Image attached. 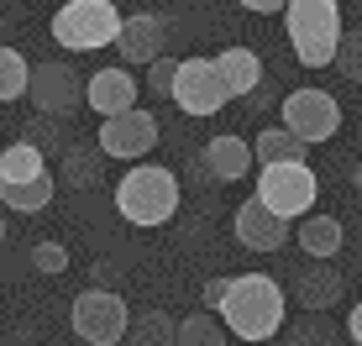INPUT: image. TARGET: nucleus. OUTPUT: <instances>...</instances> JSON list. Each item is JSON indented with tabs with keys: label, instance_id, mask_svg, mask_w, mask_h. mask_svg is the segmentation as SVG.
Segmentation results:
<instances>
[{
	"label": "nucleus",
	"instance_id": "nucleus-23",
	"mask_svg": "<svg viewBox=\"0 0 362 346\" xmlns=\"http://www.w3.org/2000/svg\"><path fill=\"white\" fill-rule=\"evenodd\" d=\"M179 346H226V320L216 310H194L179 320Z\"/></svg>",
	"mask_w": 362,
	"mask_h": 346
},
{
	"label": "nucleus",
	"instance_id": "nucleus-21",
	"mask_svg": "<svg viewBox=\"0 0 362 346\" xmlns=\"http://www.w3.org/2000/svg\"><path fill=\"white\" fill-rule=\"evenodd\" d=\"M257 153V168H273V163H305V142L294 137L289 126H263L252 142Z\"/></svg>",
	"mask_w": 362,
	"mask_h": 346
},
{
	"label": "nucleus",
	"instance_id": "nucleus-34",
	"mask_svg": "<svg viewBox=\"0 0 362 346\" xmlns=\"http://www.w3.org/2000/svg\"><path fill=\"white\" fill-rule=\"evenodd\" d=\"M0 241H6V215H0Z\"/></svg>",
	"mask_w": 362,
	"mask_h": 346
},
{
	"label": "nucleus",
	"instance_id": "nucleus-13",
	"mask_svg": "<svg viewBox=\"0 0 362 346\" xmlns=\"http://www.w3.org/2000/svg\"><path fill=\"white\" fill-rule=\"evenodd\" d=\"M90 110L100 121H116V116H127V110H136L132 68H100V73H90Z\"/></svg>",
	"mask_w": 362,
	"mask_h": 346
},
{
	"label": "nucleus",
	"instance_id": "nucleus-10",
	"mask_svg": "<svg viewBox=\"0 0 362 346\" xmlns=\"http://www.w3.org/2000/svg\"><path fill=\"white\" fill-rule=\"evenodd\" d=\"M158 142H163V126H158L153 110H127V116H116V121H100V153L105 157L136 163V157H147Z\"/></svg>",
	"mask_w": 362,
	"mask_h": 346
},
{
	"label": "nucleus",
	"instance_id": "nucleus-32",
	"mask_svg": "<svg viewBox=\"0 0 362 346\" xmlns=\"http://www.w3.org/2000/svg\"><path fill=\"white\" fill-rule=\"evenodd\" d=\"M346 336H352V346H362V299L352 304V320H346Z\"/></svg>",
	"mask_w": 362,
	"mask_h": 346
},
{
	"label": "nucleus",
	"instance_id": "nucleus-30",
	"mask_svg": "<svg viewBox=\"0 0 362 346\" xmlns=\"http://www.w3.org/2000/svg\"><path fill=\"white\" fill-rule=\"evenodd\" d=\"M242 11H252V16H279V11H289V0H236Z\"/></svg>",
	"mask_w": 362,
	"mask_h": 346
},
{
	"label": "nucleus",
	"instance_id": "nucleus-12",
	"mask_svg": "<svg viewBox=\"0 0 362 346\" xmlns=\"http://www.w3.org/2000/svg\"><path fill=\"white\" fill-rule=\"evenodd\" d=\"M231 231H236V241H242L247 252H284L289 237H294V220L273 215L263 200H247V205H236Z\"/></svg>",
	"mask_w": 362,
	"mask_h": 346
},
{
	"label": "nucleus",
	"instance_id": "nucleus-20",
	"mask_svg": "<svg viewBox=\"0 0 362 346\" xmlns=\"http://www.w3.org/2000/svg\"><path fill=\"white\" fill-rule=\"evenodd\" d=\"M58 194V173H42V179L32 184H0V205L16 210V215H37V210H47Z\"/></svg>",
	"mask_w": 362,
	"mask_h": 346
},
{
	"label": "nucleus",
	"instance_id": "nucleus-22",
	"mask_svg": "<svg viewBox=\"0 0 362 346\" xmlns=\"http://www.w3.org/2000/svg\"><path fill=\"white\" fill-rule=\"evenodd\" d=\"M127 346H179V320L168 310H147L142 320H132Z\"/></svg>",
	"mask_w": 362,
	"mask_h": 346
},
{
	"label": "nucleus",
	"instance_id": "nucleus-16",
	"mask_svg": "<svg viewBox=\"0 0 362 346\" xmlns=\"http://www.w3.org/2000/svg\"><path fill=\"white\" fill-rule=\"evenodd\" d=\"M252 163H257V153H252V142H247V137H210L205 142V173H210V179H221V184L247 179Z\"/></svg>",
	"mask_w": 362,
	"mask_h": 346
},
{
	"label": "nucleus",
	"instance_id": "nucleus-31",
	"mask_svg": "<svg viewBox=\"0 0 362 346\" xmlns=\"http://www.w3.org/2000/svg\"><path fill=\"white\" fill-rule=\"evenodd\" d=\"M27 142H32V147H53L58 137H53V126H47V121H32V131H27Z\"/></svg>",
	"mask_w": 362,
	"mask_h": 346
},
{
	"label": "nucleus",
	"instance_id": "nucleus-6",
	"mask_svg": "<svg viewBox=\"0 0 362 346\" xmlns=\"http://www.w3.org/2000/svg\"><path fill=\"white\" fill-rule=\"evenodd\" d=\"M252 200H263L273 215L284 220H305L310 205L320 200V179L310 163H273V168H257V194Z\"/></svg>",
	"mask_w": 362,
	"mask_h": 346
},
{
	"label": "nucleus",
	"instance_id": "nucleus-3",
	"mask_svg": "<svg viewBox=\"0 0 362 346\" xmlns=\"http://www.w3.org/2000/svg\"><path fill=\"white\" fill-rule=\"evenodd\" d=\"M116 210L132 226H168L179 210V179L163 163H136L116 184Z\"/></svg>",
	"mask_w": 362,
	"mask_h": 346
},
{
	"label": "nucleus",
	"instance_id": "nucleus-28",
	"mask_svg": "<svg viewBox=\"0 0 362 346\" xmlns=\"http://www.w3.org/2000/svg\"><path fill=\"white\" fill-rule=\"evenodd\" d=\"M289 346H336V330L305 315V326H294V330H289Z\"/></svg>",
	"mask_w": 362,
	"mask_h": 346
},
{
	"label": "nucleus",
	"instance_id": "nucleus-4",
	"mask_svg": "<svg viewBox=\"0 0 362 346\" xmlns=\"http://www.w3.org/2000/svg\"><path fill=\"white\" fill-rule=\"evenodd\" d=\"M121 27H127V16H121L110 0H64V6L53 11V21H47L53 42L69 47V53H100V47H116Z\"/></svg>",
	"mask_w": 362,
	"mask_h": 346
},
{
	"label": "nucleus",
	"instance_id": "nucleus-27",
	"mask_svg": "<svg viewBox=\"0 0 362 346\" xmlns=\"http://www.w3.org/2000/svg\"><path fill=\"white\" fill-rule=\"evenodd\" d=\"M173 79H179V58H158V64L147 68V90L163 95V100H173Z\"/></svg>",
	"mask_w": 362,
	"mask_h": 346
},
{
	"label": "nucleus",
	"instance_id": "nucleus-25",
	"mask_svg": "<svg viewBox=\"0 0 362 346\" xmlns=\"http://www.w3.org/2000/svg\"><path fill=\"white\" fill-rule=\"evenodd\" d=\"M336 68H341V79H346V84H362V27H352V32L341 37Z\"/></svg>",
	"mask_w": 362,
	"mask_h": 346
},
{
	"label": "nucleus",
	"instance_id": "nucleus-9",
	"mask_svg": "<svg viewBox=\"0 0 362 346\" xmlns=\"http://www.w3.org/2000/svg\"><path fill=\"white\" fill-rule=\"evenodd\" d=\"M226 84H221V68L216 58H184L179 64V79H173V105L184 116H216L226 105Z\"/></svg>",
	"mask_w": 362,
	"mask_h": 346
},
{
	"label": "nucleus",
	"instance_id": "nucleus-15",
	"mask_svg": "<svg viewBox=\"0 0 362 346\" xmlns=\"http://www.w3.org/2000/svg\"><path fill=\"white\" fill-rule=\"evenodd\" d=\"M341 268L336 263H305L299 268V278H294V299L305 304V315H320V310H331L336 299H341Z\"/></svg>",
	"mask_w": 362,
	"mask_h": 346
},
{
	"label": "nucleus",
	"instance_id": "nucleus-33",
	"mask_svg": "<svg viewBox=\"0 0 362 346\" xmlns=\"http://www.w3.org/2000/svg\"><path fill=\"white\" fill-rule=\"evenodd\" d=\"M352 184H357V194H362V163H357V168H352Z\"/></svg>",
	"mask_w": 362,
	"mask_h": 346
},
{
	"label": "nucleus",
	"instance_id": "nucleus-8",
	"mask_svg": "<svg viewBox=\"0 0 362 346\" xmlns=\"http://www.w3.org/2000/svg\"><path fill=\"white\" fill-rule=\"evenodd\" d=\"M27 100L42 110V116H74L79 105H90V73L58 64V58H47V64H32V90Z\"/></svg>",
	"mask_w": 362,
	"mask_h": 346
},
{
	"label": "nucleus",
	"instance_id": "nucleus-18",
	"mask_svg": "<svg viewBox=\"0 0 362 346\" xmlns=\"http://www.w3.org/2000/svg\"><path fill=\"white\" fill-rule=\"evenodd\" d=\"M294 241L310 252V263H331V257L346 246V231H341L336 215H305L299 231H294Z\"/></svg>",
	"mask_w": 362,
	"mask_h": 346
},
{
	"label": "nucleus",
	"instance_id": "nucleus-26",
	"mask_svg": "<svg viewBox=\"0 0 362 346\" xmlns=\"http://www.w3.org/2000/svg\"><path fill=\"white\" fill-rule=\"evenodd\" d=\"M32 268H37V273H64V268H69V246L58 241V237L37 241L32 246Z\"/></svg>",
	"mask_w": 362,
	"mask_h": 346
},
{
	"label": "nucleus",
	"instance_id": "nucleus-11",
	"mask_svg": "<svg viewBox=\"0 0 362 346\" xmlns=\"http://www.w3.org/2000/svg\"><path fill=\"white\" fill-rule=\"evenodd\" d=\"M163 42H168V21L158 11H132L121 37H116V53H121L127 68H153L158 58H168Z\"/></svg>",
	"mask_w": 362,
	"mask_h": 346
},
{
	"label": "nucleus",
	"instance_id": "nucleus-1",
	"mask_svg": "<svg viewBox=\"0 0 362 346\" xmlns=\"http://www.w3.org/2000/svg\"><path fill=\"white\" fill-rule=\"evenodd\" d=\"M226 320V330L236 341H273L284 330L289 299H284V283L268 273H236L226 289V304L216 310Z\"/></svg>",
	"mask_w": 362,
	"mask_h": 346
},
{
	"label": "nucleus",
	"instance_id": "nucleus-29",
	"mask_svg": "<svg viewBox=\"0 0 362 346\" xmlns=\"http://www.w3.org/2000/svg\"><path fill=\"white\" fill-rule=\"evenodd\" d=\"M226 289H231V278H210L205 289H199V299H205V310H221V304H226Z\"/></svg>",
	"mask_w": 362,
	"mask_h": 346
},
{
	"label": "nucleus",
	"instance_id": "nucleus-7",
	"mask_svg": "<svg viewBox=\"0 0 362 346\" xmlns=\"http://www.w3.org/2000/svg\"><path fill=\"white\" fill-rule=\"evenodd\" d=\"M279 126H289L305 147H320V142H331L336 131H341V105H336L331 90H310V84H305V90L284 95Z\"/></svg>",
	"mask_w": 362,
	"mask_h": 346
},
{
	"label": "nucleus",
	"instance_id": "nucleus-14",
	"mask_svg": "<svg viewBox=\"0 0 362 346\" xmlns=\"http://www.w3.org/2000/svg\"><path fill=\"white\" fill-rule=\"evenodd\" d=\"M216 68H221V84H226L231 100H252L257 90H263V58L252 53V47H221L216 53Z\"/></svg>",
	"mask_w": 362,
	"mask_h": 346
},
{
	"label": "nucleus",
	"instance_id": "nucleus-2",
	"mask_svg": "<svg viewBox=\"0 0 362 346\" xmlns=\"http://www.w3.org/2000/svg\"><path fill=\"white\" fill-rule=\"evenodd\" d=\"M284 32H289V47L305 68H336V53L346 37L341 0H289Z\"/></svg>",
	"mask_w": 362,
	"mask_h": 346
},
{
	"label": "nucleus",
	"instance_id": "nucleus-19",
	"mask_svg": "<svg viewBox=\"0 0 362 346\" xmlns=\"http://www.w3.org/2000/svg\"><path fill=\"white\" fill-rule=\"evenodd\" d=\"M42 173H53V168H47V153L32 147L27 137L0 147V184H32V179H42Z\"/></svg>",
	"mask_w": 362,
	"mask_h": 346
},
{
	"label": "nucleus",
	"instance_id": "nucleus-5",
	"mask_svg": "<svg viewBox=\"0 0 362 346\" xmlns=\"http://www.w3.org/2000/svg\"><path fill=\"white\" fill-rule=\"evenodd\" d=\"M69 326L84 346H121L132 336V310L116 289H84L69 310Z\"/></svg>",
	"mask_w": 362,
	"mask_h": 346
},
{
	"label": "nucleus",
	"instance_id": "nucleus-24",
	"mask_svg": "<svg viewBox=\"0 0 362 346\" xmlns=\"http://www.w3.org/2000/svg\"><path fill=\"white\" fill-rule=\"evenodd\" d=\"M27 90H32V64L16 53V47H0V105L21 100Z\"/></svg>",
	"mask_w": 362,
	"mask_h": 346
},
{
	"label": "nucleus",
	"instance_id": "nucleus-17",
	"mask_svg": "<svg viewBox=\"0 0 362 346\" xmlns=\"http://www.w3.org/2000/svg\"><path fill=\"white\" fill-rule=\"evenodd\" d=\"M100 179H105V153H100V142H69L64 153H58V184H64V189H95Z\"/></svg>",
	"mask_w": 362,
	"mask_h": 346
}]
</instances>
